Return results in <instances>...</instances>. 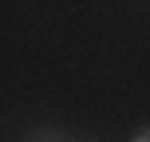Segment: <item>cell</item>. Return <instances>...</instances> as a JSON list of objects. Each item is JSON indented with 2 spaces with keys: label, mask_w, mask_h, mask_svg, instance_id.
Segmentation results:
<instances>
[{
  "label": "cell",
  "mask_w": 150,
  "mask_h": 142,
  "mask_svg": "<svg viewBox=\"0 0 150 142\" xmlns=\"http://www.w3.org/2000/svg\"><path fill=\"white\" fill-rule=\"evenodd\" d=\"M130 138H134V142H150V126H138V130H134Z\"/></svg>",
  "instance_id": "cell-1"
}]
</instances>
